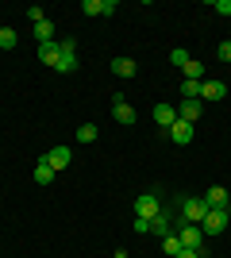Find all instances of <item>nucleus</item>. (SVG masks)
<instances>
[{"label": "nucleus", "instance_id": "nucleus-22", "mask_svg": "<svg viewBox=\"0 0 231 258\" xmlns=\"http://www.w3.org/2000/svg\"><path fill=\"white\" fill-rule=\"evenodd\" d=\"M181 97L185 100H200V81H181Z\"/></svg>", "mask_w": 231, "mask_h": 258}, {"label": "nucleus", "instance_id": "nucleus-7", "mask_svg": "<svg viewBox=\"0 0 231 258\" xmlns=\"http://www.w3.org/2000/svg\"><path fill=\"white\" fill-rule=\"evenodd\" d=\"M112 116H116V123H123V127H131L135 119H139V116H135V108L127 104L120 93H116V100H112Z\"/></svg>", "mask_w": 231, "mask_h": 258}, {"label": "nucleus", "instance_id": "nucleus-21", "mask_svg": "<svg viewBox=\"0 0 231 258\" xmlns=\"http://www.w3.org/2000/svg\"><path fill=\"white\" fill-rule=\"evenodd\" d=\"M97 135H100L97 123H81V127H77V143H93Z\"/></svg>", "mask_w": 231, "mask_h": 258}, {"label": "nucleus", "instance_id": "nucleus-1", "mask_svg": "<svg viewBox=\"0 0 231 258\" xmlns=\"http://www.w3.org/2000/svg\"><path fill=\"white\" fill-rule=\"evenodd\" d=\"M177 220L181 224L177 227H185V224H200L204 220V212H208V205H204V197H177Z\"/></svg>", "mask_w": 231, "mask_h": 258}, {"label": "nucleus", "instance_id": "nucleus-19", "mask_svg": "<svg viewBox=\"0 0 231 258\" xmlns=\"http://www.w3.org/2000/svg\"><path fill=\"white\" fill-rule=\"evenodd\" d=\"M181 74H185V81H204V66H200L197 58H189V66L181 70Z\"/></svg>", "mask_w": 231, "mask_h": 258}, {"label": "nucleus", "instance_id": "nucleus-18", "mask_svg": "<svg viewBox=\"0 0 231 258\" xmlns=\"http://www.w3.org/2000/svg\"><path fill=\"white\" fill-rule=\"evenodd\" d=\"M31 31H35V39H39V46H43V43H54V23H50V20L35 23Z\"/></svg>", "mask_w": 231, "mask_h": 258}, {"label": "nucleus", "instance_id": "nucleus-12", "mask_svg": "<svg viewBox=\"0 0 231 258\" xmlns=\"http://www.w3.org/2000/svg\"><path fill=\"white\" fill-rule=\"evenodd\" d=\"M43 158L50 162L54 170H66V166H69V158H73V151H69V147H54V151H50V154H43Z\"/></svg>", "mask_w": 231, "mask_h": 258}, {"label": "nucleus", "instance_id": "nucleus-8", "mask_svg": "<svg viewBox=\"0 0 231 258\" xmlns=\"http://www.w3.org/2000/svg\"><path fill=\"white\" fill-rule=\"evenodd\" d=\"M223 97H227V85H223V81H208V77L200 81V104H208V100H223Z\"/></svg>", "mask_w": 231, "mask_h": 258}, {"label": "nucleus", "instance_id": "nucleus-9", "mask_svg": "<svg viewBox=\"0 0 231 258\" xmlns=\"http://www.w3.org/2000/svg\"><path fill=\"white\" fill-rule=\"evenodd\" d=\"M170 139H174L177 147H189V143H193V123H185V119H174V123H170Z\"/></svg>", "mask_w": 231, "mask_h": 258}, {"label": "nucleus", "instance_id": "nucleus-13", "mask_svg": "<svg viewBox=\"0 0 231 258\" xmlns=\"http://www.w3.org/2000/svg\"><path fill=\"white\" fill-rule=\"evenodd\" d=\"M116 0H85V16H112Z\"/></svg>", "mask_w": 231, "mask_h": 258}, {"label": "nucleus", "instance_id": "nucleus-23", "mask_svg": "<svg viewBox=\"0 0 231 258\" xmlns=\"http://www.w3.org/2000/svg\"><path fill=\"white\" fill-rule=\"evenodd\" d=\"M170 62H174L177 70H185V66H189V50H185V46H177V50H170Z\"/></svg>", "mask_w": 231, "mask_h": 258}, {"label": "nucleus", "instance_id": "nucleus-3", "mask_svg": "<svg viewBox=\"0 0 231 258\" xmlns=\"http://www.w3.org/2000/svg\"><path fill=\"white\" fill-rule=\"evenodd\" d=\"M177 224H181V220H177V208H162V212L150 220V235L166 239V235H174V231H177Z\"/></svg>", "mask_w": 231, "mask_h": 258}, {"label": "nucleus", "instance_id": "nucleus-2", "mask_svg": "<svg viewBox=\"0 0 231 258\" xmlns=\"http://www.w3.org/2000/svg\"><path fill=\"white\" fill-rule=\"evenodd\" d=\"M227 224H231V208H208L204 220H200V231L204 235H220Z\"/></svg>", "mask_w": 231, "mask_h": 258}, {"label": "nucleus", "instance_id": "nucleus-28", "mask_svg": "<svg viewBox=\"0 0 231 258\" xmlns=\"http://www.w3.org/2000/svg\"><path fill=\"white\" fill-rule=\"evenodd\" d=\"M212 12H220V16H231V0H216V4H212Z\"/></svg>", "mask_w": 231, "mask_h": 258}, {"label": "nucleus", "instance_id": "nucleus-14", "mask_svg": "<svg viewBox=\"0 0 231 258\" xmlns=\"http://www.w3.org/2000/svg\"><path fill=\"white\" fill-rule=\"evenodd\" d=\"M174 119H177V108H174V104H158V108H154V123H158V127L170 131V123H174Z\"/></svg>", "mask_w": 231, "mask_h": 258}, {"label": "nucleus", "instance_id": "nucleus-29", "mask_svg": "<svg viewBox=\"0 0 231 258\" xmlns=\"http://www.w3.org/2000/svg\"><path fill=\"white\" fill-rule=\"evenodd\" d=\"M174 258H204V254H200V250H189V247H181Z\"/></svg>", "mask_w": 231, "mask_h": 258}, {"label": "nucleus", "instance_id": "nucleus-16", "mask_svg": "<svg viewBox=\"0 0 231 258\" xmlns=\"http://www.w3.org/2000/svg\"><path fill=\"white\" fill-rule=\"evenodd\" d=\"M54 166H50V162H46V158H39V166H35V185H50V181H54Z\"/></svg>", "mask_w": 231, "mask_h": 258}, {"label": "nucleus", "instance_id": "nucleus-15", "mask_svg": "<svg viewBox=\"0 0 231 258\" xmlns=\"http://www.w3.org/2000/svg\"><path fill=\"white\" fill-rule=\"evenodd\" d=\"M58 58H62L58 43H43V46H39V62H43V66H50V70H54V66H58Z\"/></svg>", "mask_w": 231, "mask_h": 258}, {"label": "nucleus", "instance_id": "nucleus-10", "mask_svg": "<svg viewBox=\"0 0 231 258\" xmlns=\"http://www.w3.org/2000/svg\"><path fill=\"white\" fill-rule=\"evenodd\" d=\"M200 112H204L200 100H181V104H177V119H185V123H197Z\"/></svg>", "mask_w": 231, "mask_h": 258}, {"label": "nucleus", "instance_id": "nucleus-20", "mask_svg": "<svg viewBox=\"0 0 231 258\" xmlns=\"http://www.w3.org/2000/svg\"><path fill=\"white\" fill-rule=\"evenodd\" d=\"M16 43H20V35H16V27H0V50H12Z\"/></svg>", "mask_w": 231, "mask_h": 258}, {"label": "nucleus", "instance_id": "nucleus-25", "mask_svg": "<svg viewBox=\"0 0 231 258\" xmlns=\"http://www.w3.org/2000/svg\"><path fill=\"white\" fill-rule=\"evenodd\" d=\"M131 231H139V235H150V220H143V216H135Z\"/></svg>", "mask_w": 231, "mask_h": 258}, {"label": "nucleus", "instance_id": "nucleus-5", "mask_svg": "<svg viewBox=\"0 0 231 258\" xmlns=\"http://www.w3.org/2000/svg\"><path fill=\"white\" fill-rule=\"evenodd\" d=\"M177 239H181V247H189V250H204V231H200V224L177 227Z\"/></svg>", "mask_w": 231, "mask_h": 258}, {"label": "nucleus", "instance_id": "nucleus-26", "mask_svg": "<svg viewBox=\"0 0 231 258\" xmlns=\"http://www.w3.org/2000/svg\"><path fill=\"white\" fill-rule=\"evenodd\" d=\"M27 20H31V27H35V23H43V20H46V12L35 4V8H27Z\"/></svg>", "mask_w": 231, "mask_h": 258}, {"label": "nucleus", "instance_id": "nucleus-11", "mask_svg": "<svg viewBox=\"0 0 231 258\" xmlns=\"http://www.w3.org/2000/svg\"><path fill=\"white\" fill-rule=\"evenodd\" d=\"M227 201H231V193L223 189V185H212L208 197H204V205H208V208H227Z\"/></svg>", "mask_w": 231, "mask_h": 258}, {"label": "nucleus", "instance_id": "nucleus-17", "mask_svg": "<svg viewBox=\"0 0 231 258\" xmlns=\"http://www.w3.org/2000/svg\"><path fill=\"white\" fill-rule=\"evenodd\" d=\"M135 70H139L135 58H112V74L116 77H135Z\"/></svg>", "mask_w": 231, "mask_h": 258}, {"label": "nucleus", "instance_id": "nucleus-24", "mask_svg": "<svg viewBox=\"0 0 231 258\" xmlns=\"http://www.w3.org/2000/svg\"><path fill=\"white\" fill-rule=\"evenodd\" d=\"M162 250H166L170 258H174L177 250H181V239H177V231H174V235H166V239H162Z\"/></svg>", "mask_w": 231, "mask_h": 258}, {"label": "nucleus", "instance_id": "nucleus-27", "mask_svg": "<svg viewBox=\"0 0 231 258\" xmlns=\"http://www.w3.org/2000/svg\"><path fill=\"white\" fill-rule=\"evenodd\" d=\"M216 58H220V62H227V66H231V43H220V46H216Z\"/></svg>", "mask_w": 231, "mask_h": 258}, {"label": "nucleus", "instance_id": "nucleus-4", "mask_svg": "<svg viewBox=\"0 0 231 258\" xmlns=\"http://www.w3.org/2000/svg\"><path fill=\"white\" fill-rule=\"evenodd\" d=\"M58 50H62V58H58L54 74H77V43L66 39V43H58Z\"/></svg>", "mask_w": 231, "mask_h": 258}, {"label": "nucleus", "instance_id": "nucleus-6", "mask_svg": "<svg viewBox=\"0 0 231 258\" xmlns=\"http://www.w3.org/2000/svg\"><path fill=\"white\" fill-rule=\"evenodd\" d=\"M162 212V201L154 193H143L139 201H135V216H143V220H154V216Z\"/></svg>", "mask_w": 231, "mask_h": 258}]
</instances>
